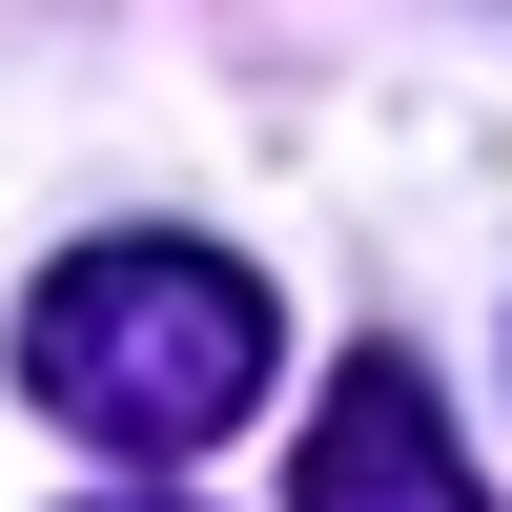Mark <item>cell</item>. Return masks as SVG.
<instances>
[{"label":"cell","instance_id":"3","mask_svg":"<svg viewBox=\"0 0 512 512\" xmlns=\"http://www.w3.org/2000/svg\"><path fill=\"white\" fill-rule=\"evenodd\" d=\"M82 512H185V492H82Z\"/></svg>","mask_w":512,"mask_h":512},{"label":"cell","instance_id":"2","mask_svg":"<svg viewBox=\"0 0 512 512\" xmlns=\"http://www.w3.org/2000/svg\"><path fill=\"white\" fill-rule=\"evenodd\" d=\"M287 512H492V492H472V451H451L431 369H410V349H349L328 410H308V451H287Z\"/></svg>","mask_w":512,"mask_h":512},{"label":"cell","instance_id":"1","mask_svg":"<svg viewBox=\"0 0 512 512\" xmlns=\"http://www.w3.org/2000/svg\"><path fill=\"white\" fill-rule=\"evenodd\" d=\"M267 267H226L205 226H103L62 246V267L21 287V390L62 410L103 472H185V451H226L246 410H267Z\"/></svg>","mask_w":512,"mask_h":512}]
</instances>
